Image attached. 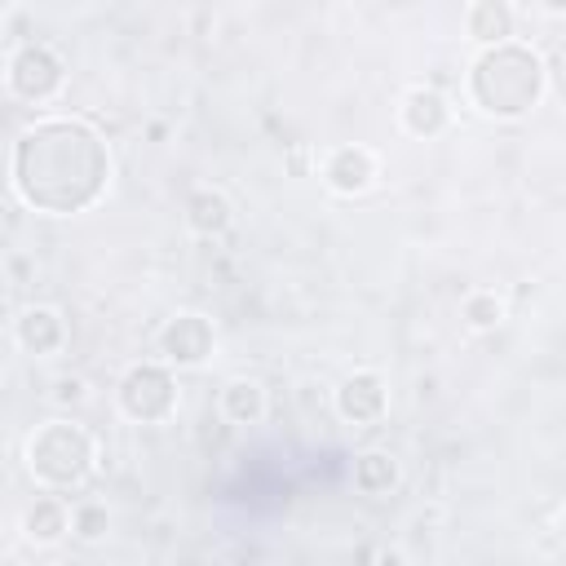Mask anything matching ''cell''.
Listing matches in <instances>:
<instances>
[{"label":"cell","mask_w":566,"mask_h":566,"mask_svg":"<svg viewBox=\"0 0 566 566\" xmlns=\"http://www.w3.org/2000/svg\"><path fill=\"white\" fill-rule=\"evenodd\" d=\"M111 177V155L102 137L80 119H40L18 137L13 186L31 208L80 212L88 208Z\"/></svg>","instance_id":"obj_1"},{"label":"cell","mask_w":566,"mask_h":566,"mask_svg":"<svg viewBox=\"0 0 566 566\" xmlns=\"http://www.w3.org/2000/svg\"><path fill=\"white\" fill-rule=\"evenodd\" d=\"M469 88H473V102L486 111V115H526L539 93H544V62L504 40V44H491L478 62H473V75H469Z\"/></svg>","instance_id":"obj_2"},{"label":"cell","mask_w":566,"mask_h":566,"mask_svg":"<svg viewBox=\"0 0 566 566\" xmlns=\"http://www.w3.org/2000/svg\"><path fill=\"white\" fill-rule=\"evenodd\" d=\"M97 460V442L88 429L71 424V420H49L40 433H31L27 442V464L31 473L49 486V491H71L93 473Z\"/></svg>","instance_id":"obj_3"},{"label":"cell","mask_w":566,"mask_h":566,"mask_svg":"<svg viewBox=\"0 0 566 566\" xmlns=\"http://www.w3.org/2000/svg\"><path fill=\"white\" fill-rule=\"evenodd\" d=\"M119 407L124 416L142 420V424H159L172 416L177 407V380L164 363H137L124 371L119 380Z\"/></svg>","instance_id":"obj_4"},{"label":"cell","mask_w":566,"mask_h":566,"mask_svg":"<svg viewBox=\"0 0 566 566\" xmlns=\"http://www.w3.org/2000/svg\"><path fill=\"white\" fill-rule=\"evenodd\" d=\"M62 84H66V62H62L49 44L31 40V44H22V49L9 57V88H13L22 102H35V106H40V102L57 97Z\"/></svg>","instance_id":"obj_5"},{"label":"cell","mask_w":566,"mask_h":566,"mask_svg":"<svg viewBox=\"0 0 566 566\" xmlns=\"http://www.w3.org/2000/svg\"><path fill=\"white\" fill-rule=\"evenodd\" d=\"M212 345H217V336H212V323L203 314H177L159 332V354L172 367H199L212 354Z\"/></svg>","instance_id":"obj_6"},{"label":"cell","mask_w":566,"mask_h":566,"mask_svg":"<svg viewBox=\"0 0 566 566\" xmlns=\"http://www.w3.org/2000/svg\"><path fill=\"white\" fill-rule=\"evenodd\" d=\"M389 407V394H385V380L376 371H354L340 389H336V411L349 420V424H376Z\"/></svg>","instance_id":"obj_7"},{"label":"cell","mask_w":566,"mask_h":566,"mask_svg":"<svg viewBox=\"0 0 566 566\" xmlns=\"http://www.w3.org/2000/svg\"><path fill=\"white\" fill-rule=\"evenodd\" d=\"M323 181L336 195H363L376 181V155L367 146H336L323 159Z\"/></svg>","instance_id":"obj_8"},{"label":"cell","mask_w":566,"mask_h":566,"mask_svg":"<svg viewBox=\"0 0 566 566\" xmlns=\"http://www.w3.org/2000/svg\"><path fill=\"white\" fill-rule=\"evenodd\" d=\"M398 119L411 137H438L447 124H451V106L438 88H411L398 106Z\"/></svg>","instance_id":"obj_9"},{"label":"cell","mask_w":566,"mask_h":566,"mask_svg":"<svg viewBox=\"0 0 566 566\" xmlns=\"http://www.w3.org/2000/svg\"><path fill=\"white\" fill-rule=\"evenodd\" d=\"M13 336H18V345L27 354H53L66 340V323H62V314L53 305H31V310L18 314Z\"/></svg>","instance_id":"obj_10"},{"label":"cell","mask_w":566,"mask_h":566,"mask_svg":"<svg viewBox=\"0 0 566 566\" xmlns=\"http://www.w3.org/2000/svg\"><path fill=\"white\" fill-rule=\"evenodd\" d=\"M230 221H234V203L226 199V190H217V186L190 190V199H186V226H190L195 234H203V239L226 234Z\"/></svg>","instance_id":"obj_11"},{"label":"cell","mask_w":566,"mask_h":566,"mask_svg":"<svg viewBox=\"0 0 566 566\" xmlns=\"http://www.w3.org/2000/svg\"><path fill=\"white\" fill-rule=\"evenodd\" d=\"M22 531L35 544H57L71 531V504H66V495H35V504L22 513Z\"/></svg>","instance_id":"obj_12"},{"label":"cell","mask_w":566,"mask_h":566,"mask_svg":"<svg viewBox=\"0 0 566 566\" xmlns=\"http://www.w3.org/2000/svg\"><path fill=\"white\" fill-rule=\"evenodd\" d=\"M217 407H221V416H226L230 424H256V420L265 416V389H261V380L234 376V380H226Z\"/></svg>","instance_id":"obj_13"},{"label":"cell","mask_w":566,"mask_h":566,"mask_svg":"<svg viewBox=\"0 0 566 566\" xmlns=\"http://www.w3.org/2000/svg\"><path fill=\"white\" fill-rule=\"evenodd\" d=\"M464 22H469V35H478V40H486V44L513 40V9H509V4H495V0L469 4Z\"/></svg>","instance_id":"obj_14"},{"label":"cell","mask_w":566,"mask_h":566,"mask_svg":"<svg viewBox=\"0 0 566 566\" xmlns=\"http://www.w3.org/2000/svg\"><path fill=\"white\" fill-rule=\"evenodd\" d=\"M354 486L367 495H385L389 486H398V460L389 451H363L354 460Z\"/></svg>","instance_id":"obj_15"},{"label":"cell","mask_w":566,"mask_h":566,"mask_svg":"<svg viewBox=\"0 0 566 566\" xmlns=\"http://www.w3.org/2000/svg\"><path fill=\"white\" fill-rule=\"evenodd\" d=\"M460 314H464V323H469V327H478V332L500 327V323H504V296H495L491 287H478V292H469V296H464Z\"/></svg>","instance_id":"obj_16"},{"label":"cell","mask_w":566,"mask_h":566,"mask_svg":"<svg viewBox=\"0 0 566 566\" xmlns=\"http://www.w3.org/2000/svg\"><path fill=\"white\" fill-rule=\"evenodd\" d=\"M106 526H111V509H106L102 500H75V504H71V535H75V539L93 544V539L106 535Z\"/></svg>","instance_id":"obj_17"},{"label":"cell","mask_w":566,"mask_h":566,"mask_svg":"<svg viewBox=\"0 0 566 566\" xmlns=\"http://www.w3.org/2000/svg\"><path fill=\"white\" fill-rule=\"evenodd\" d=\"M53 398H57L62 407H66V402L75 407V402H84V398H88V385H84L80 376H62V380L53 385Z\"/></svg>","instance_id":"obj_18"},{"label":"cell","mask_w":566,"mask_h":566,"mask_svg":"<svg viewBox=\"0 0 566 566\" xmlns=\"http://www.w3.org/2000/svg\"><path fill=\"white\" fill-rule=\"evenodd\" d=\"M376 566H407V557H402L398 548H380V553H376Z\"/></svg>","instance_id":"obj_19"}]
</instances>
